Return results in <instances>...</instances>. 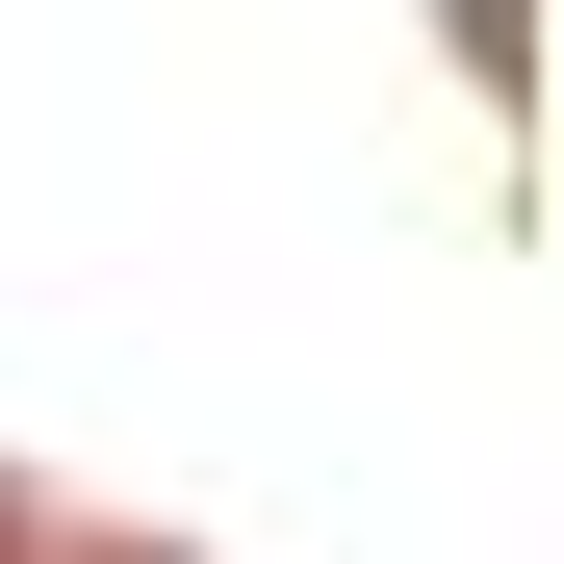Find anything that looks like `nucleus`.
<instances>
[]
</instances>
